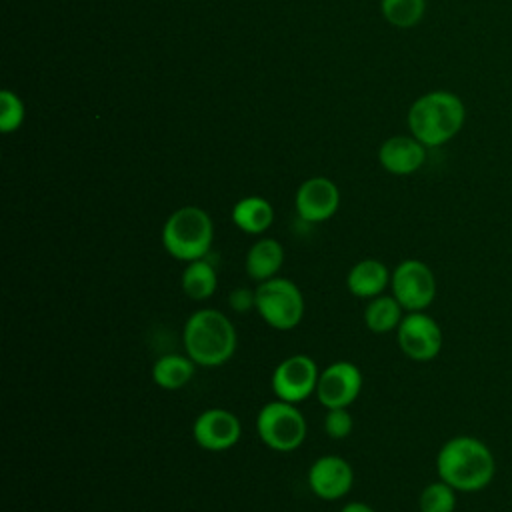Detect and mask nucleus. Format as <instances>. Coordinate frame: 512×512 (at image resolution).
Here are the masks:
<instances>
[{
    "label": "nucleus",
    "mask_w": 512,
    "mask_h": 512,
    "mask_svg": "<svg viewBox=\"0 0 512 512\" xmlns=\"http://www.w3.org/2000/svg\"><path fill=\"white\" fill-rule=\"evenodd\" d=\"M438 478L456 492H480L490 486L496 474V460L486 442L460 434L448 438L436 454Z\"/></svg>",
    "instance_id": "obj_1"
},
{
    "label": "nucleus",
    "mask_w": 512,
    "mask_h": 512,
    "mask_svg": "<svg viewBox=\"0 0 512 512\" xmlns=\"http://www.w3.org/2000/svg\"><path fill=\"white\" fill-rule=\"evenodd\" d=\"M182 342L196 366L216 368L234 356L238 336L224 312L216 308H200L188 316L182 330Z\"/></svg>",
    "instance_id": "obj_2"
},
{
    "label": "nucleus",
    "mask_w": 512,
    "mask_h": 512,
    "mask_svg": "<svg viewBox=\"0 0 512 512\" xmlns=\"http://www.w3.org/2000/svg\"><path fill=\"white\" fill-rule=\"evenodd\" d=\"M464 120V102L448 90H432L420 96L408 110V128L412 136L430 148L452 140L462 130Z\"/></svg>",
    "instance_id": "obj_3"
},
{
    "label": "nucleus",
    "mask_w": 512,
    "mask_h": 512,
    "mask_svg": "<svg viewBox=\"0 0 512 512\" xmlns=\"http://www.w3.org/2000/svg\"><path fill=\"white\" fill-rule=\"evenodd\" d=\"M212 240V218L198 206H182L174 210L162 228V244L166 252L180 262L204 258L212 248Z\"/></svg>",
    "instance_id": "obj_4"
},
{
    "label": "nucleus",
    "mask_w": 512,
    "mask_h": 512,
    "mask_svg": "<svg viewBox=\"0 0 512 512\" xmlns=\"http://www.w3.org/2000/svg\"><path fill=\"white\" fill-rule=\"evenodd\" d=\"M256 430L268 448L276 452H292L306 440L308 424L296 404L276 398L260 408Z\"/></svg>",
    "instance_id": "obj_5"
},
{
    "label": "nucleus",
    "mask_w": 512,
    "mask_h": 512,
    "mask_svg": "<svg viewBox=\"0 0 512 512\" xmlns=\"http://www.w3.org/2000/svg\"><path fill=\"white\" fill-rule=\"evenodd\" d=\"M256 312L274 330H292L304 318V296L288 280L274 276L256 286Z\"/></svg>",
    "instance_id": "obj_6"
},
{
    "label": "nucleus",
    "mask_w": 512,
    "mask_h": 512,
    "mask_svg": "<svg viewBox=\"0 0 512 512\" xmlns=\"http://www.w3.org/2000/svg\"><path fill=\"white\" fill-rule=\"evenodd\" d=\"M390 288L406 312H424L436 298V276L426 262L406 258L392 270Z\"/></svg>",
    "instance_id": "obj_7"
},
{
    "label": "nucleus",
    "mask_w": 512,
    "mask_h": 512,
    "mask_svg": "<svg viewBox=\"0 0 512 512\" xmlns=\"http://www.w3.org/2000/svg\"><path fill=\"white\" fill-rule=\"evenodd\" d=\"M396 340L402 354L414 362H430L442 350V328L426 312L404 314L396 328Z\"/></svg>",
    "instance_id": "obj_8"
},
{
    "label": "nucleus",
    "mask_w": 512,
    "mask_h": 512,
    "mask_svg": "<svg viewBox=\"0 0 512 512\" xmlns=\"http://www.w3.org/2000/svg\"><path fill=\"white\" fill-rule=\"evenodd\" d=\"M318 378V366L310 356L292 354L274 368L270 384L276 398L298 404L308 396L316 394Z\"/></svg>",
    "instance_id": "obj_9"
},
{
    "label": "nucleus",
    "mask_w": 512,
    "mask_h": 512,
    "mask_svg": "<svg viewBox=\"0 0 512 512\" xmlns=\"http://www.w3.org/2000/svg\"><path fill=\"white\" fill-rule=\"evenodd\" d=\"M360 390H362L360 368L348 360H338L320 372L316 398L326 410L348 408L358 398Z\"/></svg>",
    "instance_id": "obj_10"
},
{
    "label": "nucleus",
    "mask_w": 512,
    "mask_h": 512,
    "mask_svg": "<svg viewBox=\"0 0 512 512\" xmlns=\"http://www.w3.org/2000/svg\"><path fill=\"white\" fill-rule=\"evenodd\" d=\"M196 444L208 452H222L238 444L242 424L238 416L224 408H208L200 412L192 424Z\"/></svg>",
    "instance_id": "obj_11"
},
{
    "label": "nucleus",
    "mask_w": 512,
    "mask_h": 512,
    "mask_svg": "<svg viewBox=\"0 0 512 512\" xmlns=\"http://www.w3.org/2000/svg\"><path fill=\"white\" fill-rule=\"evenodd\" d=\"M354 470L348 460L336 454L320 456L308 470V486L322 500H338L350 492Z\"/></svg>",
    "instance_id": "obj_12"
},
{
    "label": "nucleus",
    "mask_w": 512,
    "mask_h": 512,
    "mask_svg": "<svg viewBox=\"0 0 512 512\" xmlns=\"http://www.w3.org/2000/svg\"><path fill=\"white\" fill-rule=\"evenodd\" d=\"M294 204L304 222H324L336 214L340 206V190L332 180L314 176L300 184Z\"/></svg>",
    "instance_id": "obj_13"
},
{
    "label": "nucleus",
    "mask_w": 512,
    "mask_h": 512,
    "mask_svg": "<svg viewBox=\"0 0 512 512\" xmlns=\"http://www.w3.org/2000/svg\"><path fill=\"white\" fill-rule=\"evenodd\" d=\"M426 146L418 142L414 136H392L388 138L380 150L378 160L384 170L396 176H406L416 172L426 160Z\"/></svg>",
    "instance_id": "obj_14"
},
{
    "label": "nucleus",
    "mask_w": 512,
    "mask_h": 512,
    "mask_svg": "<svg viewBox=\"0 0 512 512\" xmlns=\"http://www.w3.org/2000/svg\"><path fill=\"white\" fill-rule=\"evenodd\" d=\"M390 278L392 272L386 268L384 262L376 258H364L350 268L346 276V286L352 296L370 300L384 294L386 286H390Z\"/></svg>",
    "instance_id": "obj_15"
},
{
    "label": "nucleus",
    "mask_w": 512,
    "mask_h": 512,
    "mask_svg": "<svg viewBox=\"0 0 512 512\" xmlns=\"http://www.w3.org/2000/svg\"><path fill=\"white\" fill-rule=\"evenodd\" d=\"M282 264H284V248L274 238L256 240L248 248L246 260H244L246 274L254 282H264V280L274 278L278 274V270L282 268Z\"/></svg>",
    "instance_id": "obj_16"
},
{
    "label": "nucleus",
    "mask_w": 512,
    "mask_h": 512,
    "mask_svg": "<svg viewBox=\"0 0 512 512\" xmlns=\"http://www.w3.org/2000/svg\"><path fill=\"white\" fill-rule=\"evenodd\" d=\"M274 208L266 198L246 196L232 208V222L246 234H262L272 226Z\"/></svg>",
    "instance_id": "obj_17"
},
{
    "label": "nucleus",
    "mask_w": 512,
    "mask_h": 512,
    "mask_svg": "<svg viewBox=\"0 0 512 512\" xmlns=\"http://www.w3.org/2000/svg\"><path fill=\"white\" fill-rule=\"evenodd\" d=\"M196 364L188 354H164L152 366V380L164 390H178L194 378Z\"/></svg>",
    "instance_id": "obj_18"
},
{
    "label": "nucleus",
    "mask_w": 512,
    "mask_h": 512,
    "mask_svg": "<svg viewBox=\"0 0 512 512\" xmlns=\"http://www.w3.org/2000/svg\"><path fill=\"white\" fill-rule=\"evenodd\" d=\"M404 308L400 302L390 294H380L376 298H370L364 308V324L374 334H386L400 326L404 318Z\"/></svg>",
    "instance_id": "obj_19"
},
{
    "label": "nucleus",
    "mask_w": 512,
    "mask_h": 512,
    "mask_svg": "<svg viewBox=\"0 0 512 512\" xmlns=\"http://www.w3.org/2000/svg\"><path fill=\"white\" fill-rule=\"evenodd\" d=\"M180 284H182V292L190 300H208L218 286L216 268L206 258L186 262V268L182 270V276H180Z\"/></svg>",
    "instance_id": "obj_20"
},
{
    "label": "nucleus",
    "mask_w": 512,
    "mask_h": 512,
    "mask_svg": "<svg viewBox=\"0 0 512 512\" xmlns=\"http://www.w3.org/2000/svg\"><path fill=\"white\" fill-rule=\"evenodd\" d=\"M420 512H454L456 510V490L444 480L430 482L422 488L418 496Z\"/></svg>",
    "instance_id": "obj_21"
},
{
    "label": "nucleus",
    "mask_w": 512,
    "mask_h": 512,
    "mask_svg": "<svg viewBox=\"0 0 512 512\" xmlns=\"http://www.w3.org/2000/svg\"><path fill=\"white\" fill-rule=\"evenodd\" d=\"M424 8V0H382L384 18L398 28H410L418 24L424 16Z\"/></svg>",
    "instance_id": "obj_22"
},
{
    "label": "nucleus",
    "mask_w": 512,
    "mask_h": 512,
    "mask_svg": "<svg viewBox=\"0 0 512 512\" xmlns=\"http://www.w3.org/2000/svg\"><path fill=\"white\" fill-rule=\"evenodd\" d=\"M22 120H24L22 100L10 90H2L0 92V130L4 134H10L20 128Z\"/></svg>",
    "instance_id": "obj_23"
},
{
    "label": "nucleus",
    "mask_w": 512,
    "mask_h": 512,
    "mask_svg": "<svg viewBox=\"0 0 512 512\" xmlns=\"http://www.w3.org/2000/svg\"><path fill=\"white\" fill-rule=\"evenodd\" d=\"M354 420L346 408H330L324 416V432L332 440H342L352 432Z\"/></svg>",
    "instance_id": "obj_24"
},
{
    "label": "nucleus",
    "mask_w": 512,
    "mask_h": 512,
    "mask_svg": "<svg viewBox=\"0 0 512 512\" xmlns=\"http://www.w3.org/2000/svg\"><path fill=\"white\" fill-rule=\"evenodd\" d=\"M228 304L234 312L238 314H246L250 310H256V288H246V286H238L228 294Z\"/></svg>",
    "instance_id": "obj_25"
},
{
    "label": "nucleus",
    "mask_w": 512,
    "mask_h": 512,
    "mask_svg": "<svg viewBox=\"0 0 512 512\" xmlns=\"http://www.w3.org/2000/svg\"><path fill=\"white\" fill-rule=\"evenodd\" d=\"M340 512H374V508H372V506H368L366 502H358V500H354V502L344 504V506L340 508Z\"/></svg>",
    "instance_id": "obj_26"
}]
</instances>
